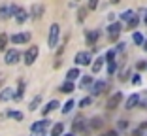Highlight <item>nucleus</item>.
I'll use <instances>...</instances> for the list:
<instances>
[{
  "label": "nucleus",
  "mask_w": 147,
  "mask_h": 136,
  "mask_svg": "<svg viewBox=\"0 0 147 136\" xmlns=\"http://www.w3.org/2000/svg\"><path fill=\"white\" fill-rule=\"evenodd\" d=\"M49 127V119H42V121H36L32 125V134L34 136H42V132H45V129Z\"/></svg>",
  "instance_id": "20e7f679"
},
{
  "label": "nucleus",
  "mask_w": 147,
  "mask_h": 136,
  "mask_svg": "<svg viewBox=\"0 0 147 136\" xmlns=\"http://www.w3.org/2000/svg\"><path fill=\"white\" fill-rule=\"evenodd\" d=\"M9 117H13L15 121H23V114L21 112H9Z\"/></svg>",
  "instance_id": "7c9ffc66"
},
{
  "label": "nucleus",
  "mask_w": 147,
  "mask_h": 136,
  "mask_svg": "<svg viewBox=\"0 0 147 136\" xmlns=\"http://www.w3.org/2000/svg\"><path fill=\"white\" fill-rule=\"evenodd\" d=\"M89 127H92V129H98V127H102V119L100 117H94L91 121V123H89Z\"/></svg>",
  "instance_id": "cd10ccee"
},
{
  "label": "nucleus",
  "mask_w": 147,
  "mask_h": 136,
  "mask_svg": "<svg viewBox=\"0 0 147 136\" xmlns=\"http://www.w3.org/2000/svg\"><path fill=\"white\" fill-rule=\"evenodd\" d=\"M19 51L17 49H9V51H6V57H4V61H6V64H15V62H19Z\"/></svg>",
  "instance_id": "39448f33"
},
{
  "label": "nucleus",
  "mask_w": 147,
  "mask_h": 136,
  "mask_svg": "<svg viewBox=\"0 0 147 136\" xmlns=\"http://www.w3.org/2000/svg\"><path fill=\"white\" fill-rule=\"evenodd\" d=\"M132 83H134V85H142V78H140L138 74H134V76H132Z\"/></svg>",
  "instance_id": "c9c22d12"
},
{
  "label": "nucleus",
  "mask_w": 147,
  "mask_h": 136,
  "mask_svg": "<svg viewBox=\"0 0 147 136\" xmlns=\"http://www.w3.org/2000/svg\"><path fill=\"white\" fill-rule=\"evenodd\" d=\"M85 17H87V8H81V9H79V15H78V21L79 23L85 21Z\"/></svg>",
  "instance_id": "2f4dec72"
},
{
  "label": "nucleus",
  "mask_w": 147,
  "mask_h": 136,
  "mask_svg": "<svg viewBox=\"0 0 147 136\" xmlns=\"http://www.w3.org/2000/svg\"><path fill=\"white\" fill-rule=\"evenodd\" d=\"M42 13H43V6L42 4H34V6H32V17H34V19H40V17H42Z\"/></svg>",
  "instance_id": "a211bd4d"
},
{
  "label": "nucleus",
  "mask_w": 147,
  "mask_h": 136,
  "mask_svg": "<svg viewBox=\"0 0 147 136\" xmlns=\"http://www.w3.org/2000/svg\"><path fill=\"white\" fill-rule=\"evenodd\" d=\"M91 61H92V55L89 51H79L78 55H76V64L78 66H87Z\"/></svg>",
  "instance_id": "7ed1b4c3"
},
{
  "label": "nucleus",
  "mask_w": 147,
  "mask_h": 136,
  "mask_svg": "<svg viewBox=\"0 0 147 136\" xmlns=\"http://www.w3.org/2000/svg\"><path fill=\"white\" fill-rule=\"evenodd\" d=\"M123 28H121V23H111V25L108 26V34H109V40L111 42H115L117 40V36H119V32H121Z\"/></svg>",
  "instance_id": "423d86ee"
},
{
  "label": "nucleus",
  "mask_w": 147,
  "mask_h": 136,
  "mask_svg": "<svg viewBox=\"0 0 147 136\" xmlns=\"http://www.w3.org/2000/svg\"><path fill=\"white\" fill-rule=\"evenodd\" d=\"M115 70H117V62H111V64L108 66V72L109 74H115Z\"/></svg>",
  "instance_id": "e433bc0d"
},
{
  "label": "nucleus",
  "mask_w": 147,
  "mask_h": 136,
  "mask_svg": "<svg viewBox=\"0 0 147 136\" xmlns=\"http://www.w3.org/2000/svg\"><path fill=\"white\" fill-rule=\"evenodd\" d=\"M72 127H74V131H85V119H83V115H78V117H76Z\"/></svg>",
  "instance_id": "f8f14e48"
},
{
  "label": "nucleus",
  "mask_w": 147,
  "mask_h": 136,
  "mask_svg": "<svg viewBox=\"0 0 147 136\" xmlns=\"http://www.w3.org/2000/svg\"><path fill=\"white\" fill-rule=\"evenodd\" d=\"M11 42H13V44H26V42H30V34H28V32L13 34V36H11Z\"/></svg>",
  "instance_id": "6e6552de"
},
{
  "label": "nucleus",
  "mask_w": 147,
  "mask_h": 136,
  "mask_svg": "<svg viewBox=\"0 0 147 136\" xmlns=\"http://www.w3.org/2000/svg\"><path fill=\"white\" fill-rule=\"evenodd\" d=\"M140 104V95H132V97H128V100H126V110H132L134 106H138Z\"/></svg>",
  "instance_id": "4468645a"
},
{
  "label": "nucleus",
  "mask_w": 147,
  "mask_h": 136,
  "mask_svg": "<svg viewBox=\"0 0 147 136\" xmlns=\"http://www.w3.org/2000/svg\"><path fill=\"white\" fill-rule=\"evenodd\" d=\"M4 81H6V76H4V74H0V85L4 83Z\"/></svg>",
  "instance_id": "79ce46f5"
},
{
  "label": "nucleus",
  "mask_w": 147,
  "mask_h": 136,
  "mask_svg": "<svg viewBox=\"0 0 147 136\" xmlns=\"http://www.w3.org/2000/svg\"><path fill=\"white\" fill-rule=\"evenodd\" d=\"M15 19H17V23H25L26 19H28V13H26V9L17 8V9H15Z\"/></svg>",
  "instance_id": "9b49d317"
},
{
  "label": "nucleus",
  "mask_w": 147,
  "mask_h": 136,
  "mask_svg": "<svg viewBox=\"0 0 147 136\" xmlns=\"http://www.w3.org/2000/svg\"><path fill=\"white\" fill-rule=\"evenodd\" d=\"M143 49H145V51H147V42H143Z\"/></svg>",
  "instance_id": "37998d69"
},
{
  "label": "nucleus",
  "mask_w": 147,
  "mask_h": 136,
  "mask_svg": "<svg viewBox=\"0 0 147 136\" xmlns=\"http://www.w3.org/2000/svg\"><path fill=\"white\" fill-rule=\"evenodd\" d=\"M62 132H64V125L62 123H55L51 129V136H62Z\"/></svg>",
  "instance_id": "dca6fc26"
},
{
  "label": "nucleus",
  "mask_w": 147,
  "mask_h": 136,
  "mask_svg": "<svg viewBox=\"0 0 147 136\" xmlns=\"http://www.w3.org/2000/svg\"><path fill=\"white\" fill-rule=\"evenodd\" d=\"M78 78H79V68H70L68 74H66V81H74Z\"/></svg>",
  "instance_id": "f3484780"
},
{
  "label": "nucleus",
  "mask_w": 147,
  "mask_h": 136,
  "mask_svg": "<svg viewBox=\"0 0 147 136\" xmlns=\"http://www.w3.org/2000/svg\"><path fill=\"white\" fill-rule=\"evenodd\" d=\"M61 91L62 93H72L74 91V81H64V83L61 85Z\"/></svg>",
  "instance_id": "4be33fe9"
},
{
  "label": "nucleus",
  "mask_w": 147,
  "mask_h": 136,
  "mask_svg": "<svg viewBox=\"0 0 147 136\" xmlns=\"http://www.w3.org/2000/svg\"><path fill=\"white\" fill-rule=\"evenodd\" d=\"M15 9H17V6H4V8H0V19H8L9 17V13H15Z\"/></svg>",
  "instance_id": "1a4fd4ad"
},
{
  "label": "nucleus",
  "mask_w": 147,
  "mask_h": 136,
  "mask_svg": "<svg viewBox=\"0 0 147 136\" xmlns=\"http://www.w3.org/2000/svg\"><path fill=\"white\" fill-rule=\"evenodd\" d=\"M15 97V95H13V89H4V91L0 93V102H8V100H11V98Z\"/></svg>",
  "instance_id": "ddd939ff"
},
{
  "label": "nucleus",
  "mask_w": 147,
  "mask_h": 136,
  "mask_svg": "<svg viewBox=\"0 0 147 136\" xmlns=\"http://www.w3.org/2000/svg\"><path fill=\"white\" fill-rule=\"evenodd\" d=\"M145 23H147V15H145Z\"/></svg>",
  "instance_id": "a18cd8bd"
},
{
  "label": "nucleus",
  "mask_w": 147,
  "mask_h": 136,
  "mask_svg": "<svg viewBox=\"0 0 147 136\" xmlns=\"http://www.w3.org/2000/svg\"><path fill=\"white\" fill-rule=\"evenodd\" d=\"M138 23H140V19L134 15V19H130V21H128V28H136V26H138Z\"/></svg>",
  "instance_id": "72a5a7b5"
},
{
  "label": "nucleus",
  "mask_w": 147,
  "mask_h": 136,
  "mask_svg": "<svg viewBox=\"0 0 147 136\" xmlns=\"http://www.w3.org/2000/svg\"><path fill=\"white\" fill-rule=\"evenodd\" d=\"M126 127H128V123H126V121H125V119H123V121H121V123H119V129H126Z\"/></svg>",
  "instance_id": "ea45409f"
},
{
  "label": "nucleus",
  "mask_w": 147,
  "mask_h": 136,
  "mask_svg": "<svg viewBox=\"0 0 147 136\" xmlns=\"http://www.w3.org/2000/svg\"><path fill=\"white\" fill-rule=\"evenodd\" d=\"M59 106H61V104H59V102H57V100H51V102H49V104H47V106H45V108H43V110H42V115H47L49 112L57 110Z\"/></svg>",
  "instance_id": "2eb2a0df"
},
{
  "label": "nucleus",
  "mask_w": 147,
  "mask_h": 136,
  "mask_svg": "<svg viewBox=\"0 0 147 136\" xmlns=\"http://www.w3.org/2000/svg\"><path fill=\"white\" fill-rule=\"evenodd\" d=\"M121 100H123V93L119 91V93H115V95L108 100V108H109V110H115L117 106L121 104Z\"/></svg>",
  "instance_id": "0eeeda50"
},
{
  "label": "nucleus",
  "mask_w": 147,
  "mask_h": 136,
  "mask_svg": "<svg viewBox=\"0 0 147 136\" xmlns=\"http://www.w3.org/2000/svg\"><path fill=\"white\" fill-rule=\"evenodd\" d=\"M91 83H92V78H91V76H83V79H81V83H79V87L85 89V87H89Z\"/></svg>",
  "instance_id": "5701e85b"
},
{
  "label": "nucleus",
  "mask_w": 147,
  "mask_h": 136,
  "mask_svg": "<svg viewBox=\"0 0 147 136\" xmlns=\"http://www.w3.org/2000/svg\"><path fill=\"white\" fill-rule=\"evenodd\" d=\"M59 38H61V26L57 25V23H53L51 28H49V40H47V44L49 47H57V44H59Z\"/></svg>",
  "instance_id": "f257e3e1"
},
{
  "label": "nucleus",
  "mask_w": 147,
  "mask_h": 136,
  "mask_svg": "<svg viewBox=\"0 0 147 136\" xmlns=\"http://www.w3.org/2000/svg\"><path fill=\"white\" fill-rule=\"evenodd\" d=\"M113 59H115V51L111 49V51H108V53H106V62H109V64H111V62H115Z\"/></svg>",
  "instance_id": "c85d7f7f"
},
{
  "label": "nucleus",
  "mask_w": 147,
  "mask_h": 136,
  "mask_svg": "<svg viewBox=\"0 0 147 136\" xmlns=\"http://www.w3.org/2000/svg\"><path fill=\"white\" fill-rule=\"evenodd\" d=\"M100 136H106V134H100Z\"/></svg>",
  "instance_id": "49530a36"
},
{
  "label": "nucleus",
  "mask_w": 147,
  "mask_h": 136,
  "mask_svg": "<svg viewBox=\"0 0 147 136\" xmlns=\"http://www.w3.org/2000/svg\"><path fill=\"white\" fill-rule=\"evenodd\" d=\"M40 100H42V97H36L34 100L30 102V106H28V110L30 112H34V110H38V106H40Z\"/></svg>",
  "instance_id": "b1692460"
},
{
  "label": "nucleus",
  "mask_w": 147,
  "mask_h": 136,
  "mask_svg": "<svg viewBox=\"0 0 147 136\" xmlns=\"http://www.w3.org/2000/svg\"><path fill=\"white\" fill-rule=\"evenodd\" d=\"M38 53H40L38 45H30V47L26 49V53H25V62H26V66H28V64H34V61L38 59Z\"/></svg>",
  "instance_id": "f03ea898"
},
{
  "label": "nucleus",
  "mask_w": 147,
  "mask_h": 136,
  "mask_svg": "<svg viewBox=\"0 0 147 136\" xmlns=\"http://www.w3.org/2000/svg\"><path fill=\"white\" fill-rule=\"evenodd\" d=\"M23 93H25V81H23V79H19L17 91H15V100H21V98H23Z\"/></svg>",
  "instance_id": "6ab92c4d"
},
{
  "label": "nucleus",
  "mask_w": 147,
  "mask_h": 136,
  "mask_svg": "<svg viewBox=\"0 0 147 136\" xmlns=\"http://www.w3.org/2000/svg\"><path fill=\"white\" fill-rule=\"evenodd\" d=\"M106 89V83L104 81H96L94 87H92V95H102V91Z\"/></svg>",
  "instance_id": "aec40b11"
},
{
  "label": "nucleus",
  "mask_w": 147,
  "mask_h": 136,
  "mask_svg": "<svg viewBox=\"0 0 147 136\" xmlns=\"http://www.w3.org/2000/svg\"><path fill=\"white\" fill-rule=\"evenodd\" d=\"M74 106H76V102H74V100H68V102L64 104V108H62V114H68V112H72Z\"/></svg>",
  "instance_id": "bb28decb"
},
{
  "label": "nucleus",
  "mask_w": 147,
  "mask_h": 136,
  "mask_svg": "<svg viewBox=\"0 0 147 136\" xmlns=\"http://www.w3.org/2000/svg\"><path fill=\"white\" fill-rule=\"evenodd\" d=\"M132 40H134V44H138V45H142V44H143V36L140 34V32H136V34L132 36Z\"/></svg>",
  "instance_id": "c756f323"
},
{
  "label": "nucleus",
  "mask_w": 147,
  "mask_h": 136,
  "mask_svg": "<svg viewBox=\"0 0 147 136\" xmlns=\"http://www.w3.org/2000/svg\"><path fill=\"white\" fill-rule=\"evenodd\" d=\"M96 8V0H92V2H91V4H89V6H87V9H94Z\"/></svg>",
  "instance_id": "58836bf2"
},
{
  "label": "nucleus",
  "mask_w": 147,
  "mask_h": 136,
  "mask_svg": "<svg viewBox=\"0 0 147 136\" xmlns=\"http://www.w3.org/2000/svg\"><path fill=\"white\" fill-rule=\"evenodd\" d=\"M145 129H147V121H145V123H143V125H140L138 129H136V131H134V136H140V134H142L143 131H145Z\"/></svg>",
  "instance_id": "473e14b6"
},
{
  "label": "nucleus",
  "mask_w": 147,
  "mask_h": 136,
  "mask_svg": "<svg viewBox=\"0 0 147 136\" xmlns=\"http://www.w3.org/2000/svg\"><path fill=\"white\" fill-rule=\"evenodd\" d=\"M136 66H138V70H143V68H147V62L140 61V62H138V64H136Z\"/></svg>",
  "instance_id": "4c0bfd02"
},
{
  "label": "nucleus",
  "mask_w": 147,
  "mask_h": 136,
  "mask_svg": "<svg viewBox=\"0 0 147 136\" xmlns=\"http://www.w3.org/2000/svg\"><path fill=\"white\" fill-rule=\"evenodd\" d=\"M91 97H85V98H81V102H79V106H81V108H85V106H91Z\"/></svg>",
  "instance_id": "f704fd0d"
},
{
  "label": "nucleus",
  "mask_w": 147,
  "mask_h": 136,
  "mask_svg": "<svg viewBox=\"0 0 147 136\" xmlns=\"http://www.w3.org/2000/svg\"><path fill=\"white\" fill-rule=\"evenodd\" d=\"M6 45H8V34H4V32H2V34H0V51H2V49H6Z\"/></svg>",
  "instance_id": "393cba45"
},
{
  "label": "nucleus",
  "mask_w": 147,
  "mask_h": 136,
  "mask_svg": "<svg viewBox=\"0 0 147 136\" xmlns=\"http://www.w3.org/2000/svg\"><path fill=\"white\" fill-rule=\"evenodd\" d=\"M106 136H117V132L115 131H109V132H106Z\"/></svg>",
  "instance_id": "a19ab883"
},
{
  "label": "nucleus",
  "mask_w": 147,
  "mask_h": 136,
  "mask_svg": "<svg viewBox=\"0 0 147 136\" xmlns=\"http://www.w3.org/2000/svg\"><path fill=\"white\" fill-rule=\"evenodd\" d=\"M121 19H123V21H130V19H134V12H132V9H126V12L121 15Z\"/></svg>",
  "instance_id": "a878e982"
},
{
  "label": "nucleus",
  "mask_w": 147,
  "mask_h": 136,
  "mask_svg": "<svg viewBox=\"0 0 147 136\" xmlns=\"http://www.w3.org/2000/svg\"><path fill=\"white\" fill-rule=\"evenodd\" d=\"M62 136H74V134H62Z\"/></svg>",
  "instance_id": "c03bdc74"
},
{
  "label": "nucleus",
  "mask_w": 147,
  "mask_h": 136,
  "mask_svg": "<svg viewBox=\"0 0 147 136\" xmlns=\"http://www.w3.org/2000/svg\"><path fill=\"white\" fill-rule=\"evenodd\" d=\"M102 64H104V57L96 59V61L92 62V72H94V74H98V72L102 70Z\"/></svg>",
  "instance_id": "412c9836"
},
{
  "label": "nucleus",
  "mask_w": 147,
  "mask_h": 136,
  "mask_svg": "<svg viewBox=\"0 0 147 136\" xmlns=\"http://www.w3.org/2000/svg\"><path fill=\"white\" fill-rule=\"evenodd\" d=\"M98 36H100V32H98V30H91V32H87V34H85L87 44H89V45H94V44H96V40H98Z\"/></svg>",
  "instance_id": "9d476101"
}]
</instances>
